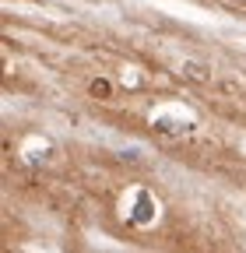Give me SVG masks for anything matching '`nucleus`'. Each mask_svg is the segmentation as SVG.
Returning <instances> with one entry per match:
<instances>
[{
	"label": "nucleus",
	"instance_id": "obj_1",
	"mask_svg": "<svg viewBox=\"0 0 246 253\" xmlns=\"http://www.w3.org/2000/svg\"><path fill=\"white\" fill-rule=\"evenodd\" d=\"M91 95H95V99H109V95H113V84L102 81V78H95V81H91Z\"/></svg>",
	"mask_w": 246,
	"mask_h": 253
}]
</instances>
